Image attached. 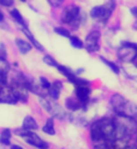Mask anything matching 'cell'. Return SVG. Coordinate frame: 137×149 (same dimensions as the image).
<instances>
[{"label":"cell","mask_w":137,"mask_h":149,"mask_svg":"<svg viewBox=\"0 0 137 149\" xmlns=\"http://www.w3.org/2000/svg\"><path fill=\"white\" fill-rule=\"evenodd\" d=\"M0 52H1V58L6 59V52H5V46L3 43H0Z\"/></svg>","instance_id":"f546056e"},{"label":"cell","mask_w":137,"mask_h":149,"mask_svg":"<svg viewBox=\"0 0 137 149\" xmlns=\"http://www.w3.org/2000/svg\"><path fill=\"white\" fill-rule=\"evenodd\" d=\"M137 54V43L129 42V41H124L120 45V48L118 51V58L124 63H129L132 61L134 58Z\"/></svg>","instance_id":"277c9868"},{"label":"cell","mask_w":137,"mask_h":149,"mask_svg":"<svg viewBox=\"0 0 137 149\" xmlns=\"http://www.w3.org/2000/svg\"><path fill=\"white\" fill-rule=\"evenodd\" d=\"M81 15V10L79 7L76 5H69L64 8L63 15H61V22L66 23V24H71L74 21H76Z\"/></svg>","instance_id":"ba28073f"},{"label":"cell","mask_w":137,"mask_h":149,"mask_svg":"<svg viewBox=\"0 0 137 149\" xmlns=\"http://www.w3.org/2000/svg\"><path fill=\"white\" fill-rule=\"evenodd\" d=\"M48 3L54 7H58L64 3V0H48Z\"/></svg>","instance_id":"f1b7e54d"},{"label":"cell","mask_w":137,"mask_h":149,"mask_svg":"<svg viewBox=\"0 0 137 149\" xmlns=\"http://www.w3.org/2000/svg\"><path fill=\"white\" fill-rule=\"evenodd\" d=\"M10 15H11V17L13 18V19H15L18 24H21L22 26H26V24H25V22H24L23 16L21 15V12L18 11L17 8H13V10H11V11H10Z\"/></svg>","instance_id":"ffe728a7"},{"label":"cell","mask_w":137,"mask_h":149,"mask_svg":"<svg viewBox=\"0 0 137 149\" xmlns=\"http://www.w3.org/2000/svg\"><path fill=\"white\" fill-rule=\"evenodd\" d=\"M10 72V64L5 58L0 57V76H7Z\"/></svg>","instance_id":"d6986e66"},{"label":"cell","mask_w":137,"mask_h":149,"mask_svg":"<svg viewBox=\"0 0 137 149\" xmlns=\"http://www.w3.org/2000/svg\"><path fill=\"white\" fill-rule=\"evenodd\" d=\"M10 139H11V131L8 129H4L0 135V143L4 146H8L10 144Z\"/></svg>","instance_id":"44dd1931"},{"label":"cell","mask_w":137,"mask_h":149,"mask_svg":"<svg viewBox=\"0 0 137 149\" xmlns=\"http://www.w3.org/2000/svg\"><path fill=\"white\" fill-rule=\"evenodd\" d=\"M16 46L18 47V49H19V52L22 54L29 53L31 51V47H33L29 41H25L23 39H16Z\"/></svg>","instance_id":"5bb4252c"},{"label":"cell","mask_w":137,"mask_h":149,"mask_svg":"<svg viewBox=\"0 0 137 149\" xmlns=\"http://www.w3.org/2000/svg\"><path fill=\"white\" fill-rule=\"evenodd\" d=\"M76 99L82 104V106H86L89 101L90 89L89 86H76Z\"/></svg>","instance_id":"8fae6325"},{"label":"cell","mask_w":137,"mask_h":149,"mask_svg":"<svg viewBox=\"0 0 137 149\" xmlns=\"http://www.w3.org/2000/svg\"><path fill=\"white\" fill-rule=\"evenodd\" d=\"M54 31H56L58 35L60 36H64V37H70V31L66 30L65 28H61V26H57V28H54Z\"/></svg>","instance_id":"d4e9b609"},{"label":"cell","mask_w":137,"mask_h":149,"mask_svg":"<svg viewBox=\"0 0 137 149\" xmlns=\"http://www.w3.org/2000/svg\"><path fill=\"white\" fill-rule=\"evenodd\" d=\"M136 141H137V138H136Z\"/></svg>","instance_id":"74e56055"},{"label":"cell","mask_w":137,"mask_h":149,"mask_svg":"<svg viewBox=\"0 0 137 149\" xmlns=\"http://www.w3.org/2000/svg\"><path fill=\"white\" fill-rule=\"evenodd\" d=\"M134 28H135V29H136V30H137V22H136V23H135V25H134Z\"/></svg>","instance_id":"d590c367"},{"label":"cell","mask_w":137,"mask_h":149,"mask_svg":"<svg viewBox=\"0 0 137 149\" xmlns=\"http://www.w3.org/2000/svg\"><path fill=\"white\" fill-rule=\"evenodd\" d=\"M70 42H71V45L74 46L75 48H77V49L83 48V46H84L83 41H82L79 37H77V36H70Z\"/></svg>","instance_id":"603a6c76"},{"label":"cell","mask_w":137,"mask_h":149,"mask_svg":"<svg viewBox=\"0 0 137 149\" xmlns=\"http://www.w3.org/2000/svg\"><path fill=\"white\" fill-rule=\"evenodd\" d=\"M43 63H45V64H47V65H49V66H54V68H57V66H58L57 60L54 59L52 55H45V57H43Z\"/></svg>","instance_id":"cb8c5ba5"},{"label":"cell","mask_w":137,"mask_h":149,"mask_svg":"<svg viewBox=\"0 0 137 149\" xmlns=\"http://www.w3.org/2000/svg\"><path fill=\"white\" fill-rule=\"evenodd\" d=\"M131 15H134L136 18H137V7H131Z\"/></svg>","instance_id":"4dcf8cb0"},{"label":"cell","mask_w":137,"mask_h":149,"mask_svg":"<svg viewBox=\"0 0 137 149\" xmlns=\"http://www.w3.org/2000/svg\"><path fill=\"white\" fill-rule=\"evenodd\" d=\"M115 126L111 118H102L94 122L90 126V137L94 142H109L114 138Z\"/></svg>","instance_id":"6da1fadb"},{"label":"cell","mask_w":137,"mask_h":149,"mask_svg":"<svg viewBox=\"0 0 137 149\" xmlns=\"http://www.w3.org/2000/svg\"><path fill=\"white\" fill-rule=\"evenodd\" d=\"M42 131L47 135H56V129H54V120L53 118H48L47 122L45 123L43 127H42Z\"/></svg>","instance_id":"ac0fdd59"},{"label":"cell","mask_w":137,"mask_h":149,"mask_svg":"<svg viewBox=\"0 0 137 149\" xmlns=\"http://www.w3.org/2000/svg\"><path fill=\"white\" fill-rule=\"evenodd\" d=\"M113 12V6L111 5H105V6H95L90 10V16L95 18V19H101L106 22L109 16Z\"/></svg>","instance_id":"8992f818"},{"label":"cell","mask_w":137,"mask_h":149,"mask_svg":"<svg viewBox=\"0 0 137 149\" xmlns=\"http://www.w3.org/2000/svg\"><path fill=\"white\" fill-rule=\"evenodd\" d=\"M17 102H18V100H17L11 87L3 86L1 88H0V104L15 105V104H17Z\"/></svg>","instance_id":"9c48e42d"},{"label":"cell","mask_w":137,"mask_h":149,"mask_svg":"<svg viewBox=\"0 0 137 149\" xmlns=\"http://www.w3.org/2000/svg\"><path fill=\"white\" fill-rule=\"evenodd\" d=\"M11 149H23L21 146H17V144H13V146H11Z\"/></svg>","instance_id":"d6a6232c"},{"label":"cell","mask_w":137,"mask_h":149,"mask_svg":"<svg viewBox=\"0 0 137 149\" xmlns=\"http://www.w3.org/2000/svg\"><path fill=\"white\" fill-rule=\"evenodd\" d=\"M94 149H112L108 142H97L94 146Z\"/></svg>","instance_id":"4316f807"},{"label":"cell","mask_w":137,"mask_h":149,"mask_svg":"<svg viewBox=\"0 0 137 149\" xmlns=\"http://www.w3.org/2000/svg\"><path fill=\"white\" fill-rule=\"evenodd\" d=\"M22 127L25 129V130H29V131H34V130H36L39 127L38 125V122L30 116H26L23 120V124H22Z\"/></svg>","instance_id":"9a60e30c"},{"label":"cell","mask_w":137,"mask_h":149,"mask_svg":"<svg viewBox=\"0 0 137 149\" xmlns=\"http://www.w3.org/2000/svg\"><path fill=\"white\" fill-rule=\"evenodd\" d=\"M125 149H137V146H134V144H127Z\"/></svg>","instance_id":"1f68e13d"},{"label":"cell","mask_w":137,"mask_h":149,"mask_svg":"<svg viewBox=\"0 0 137 149\" xmlns=\"http://www.w3.org/2000/svg\"><path fill=\"white\" fill-rule=\"evenodd\" d=\"M24 141L26 143H29L30 146L35 147V148H38V149H48V143L43 141V139H41L36 134H34L33 131H30L28 135H26L24 137Z\"/></svg>","instance_id":"30bf717a"},{"label":"cell","mask_w":137,"mask_h":149,"mask_svg":"<svg viewBox=\"0 0 137 149\" xmlns=\"http://www.w3.org/2000/svg\"><path fill=\"white\" fill-rule=\"evenodd\" d=\"M100 59H101V61H102V63H105V64L107 65V66H108L109 69H111V70H112L114 73H117V74H118V73L120 72L119 66H118L117 64H114L113 61H109L108 59H106V58H104V57H100Z\"/></svg>","instance_id":"7402d4cb"},{"label":"cell","mask_w":137,"mask_h":149,"mask_svg":"<svg viewBox=\"0 0 137 149\" xmlns=\"http://www.w3.org/2000/svg\"><path fill=\"white\" fill-rule=\"evenodd\" d=\"M113 122L115 126L114 138H119V137L130 138V136L137 131V123L135 118L117 114V117L113 118Z\"/></svg>","instance_id":"7a4b0ae2"},{"label":"cell","mask_w":137,"mask_h":149,"mask_svg":"<svg viewBox=\"0 0 137 149\" xmlns=\"http://www.w3.org/2000/svg\"><path fill=\"white\" fill-rule=\"evenodd\" d=\"M65 106H66V108H67V109L76 112V111H78V109L82 107V104H81V102H79L77 99H74V97H67V99L65 100Z\"/></svg>","instance_id":"e0dca14e"},{"label":"cell","mask_w":137,"mask_h":149,"mask_svg":"<svg viewBox=\"0 0 137 149\" xmlns=\"http://www.w3.org/2000/svg\"><path fill=\"white\" fill-rule=\"evenodd\" d=\"M111 105L113 107V111L115 112V114L131 117V118H135L137 116L136 104L126 100L124 96H122L119 94H114L111 97Z\"/></svg>","instance_id":"3957f363"},{"label":"cell","mask_w":137,"mask_h":149,"mask_svg":"<svg viewBox=\"0 0 137 149\" xmlns=\"http://www.w3.org/2000/svg\"><path fill=\"white\" fill-rule=\"evenodd\" d=\"M21 1H25V0H21Z\"/></svg>","instance_id":"8d00e7d4"},{"label":"cell","mask_w":137,"mask_h":149,"mask_svg":"<svg viewBox=\"0 0 137 149\" xmlns=\"http://www.w3.org/2000/svg\"><path fill=\"white\" fill-rule=\"evenodd\" d=\"M61 88H63V83L60 81H56V82L51 83V87L47 90L49 97L52 100H58L60 96V93H61Z\"/></svg>","instance_id":"7c38bea8"},{"label":"cell","mask_w":137,"mask_h":149,"mask_svg":"<svg viewBox=\"0 0 137 149\" xmlns=\"http://www.w3.org/2000/svg\"><path fill=\"white\" fill-rule=\"evenodd\" d=\"M13 0H0V5H3L5 7H10L13 5Z\"/></svg>","instance_id":"83f0119b"},{"label":"cell","mask_w":137,"mask_h":149,"mask_svg":"<svg viewBox=\"0 0 137 149\" xmlns=\"http://www.w3.org/2000/svg\"><path fill=\"white\" fill-rule=\"evenodd\" d=\"M100 37H101V34L97 30H94L90 34H88V36L86 37V43H84V47L88 52L93 53L100 49Z\"/></svg>","instance_id":"52a82bcc"},{"label":"cell","mask_w":137,"mask_h":149,"mask_svg":"<svg viewBox=\"0 0 137 149\" xmlns=\"http://www.w3.org/2000/svg\"><path fill=\"white\" fill-rule=\"evenodd\" d=\"M132 63H134V65H135V66L137 68V54H136V57L134 58V60H132Z\"/></svg>","instance_id":"836d02e7"},{"label":"cell","mask_w":137,"mask_h":149,"mask_svg":"<svg viewBox=\"0 0 137 149\" xmlns=\"http://www.w3.org/2000/svg\"><path fill=\"white\" fill-rule=\"evenodd\" d=\"M22 31L25 34V36H26V37H28L29 42H30L33 46H35V48H38V49H39V51H41V52L43 51L42 45H41V43H40L38 40L35 39V37H34V35H33V34L29 31V29H28V28H26V26H23V28H22Z\"/></svg>","instance_id":"2e32d148"},{"label":"cell","mask_w":137,"mask_h":149,"mask_svg":"<svg viewBox=\"0 0 137 149\" xmlns=\"http://www.w3.org/2000/svg\"><path fill=\"white\" fill-rule=\"evenodd\" d=\"M4 21V15L1 13V11H0V22H3Z\"/></svg>","instance_id":"e575fe53"},{"label":"cell","mask_w":137,"mask_h":149,"mask_svg":"<svg viewBox=\"0 0 137 149\" xmlns=\"http://www.w3.org/2000/svg\"><path fill=\"white\" fill-rule=\"evenodd\" d=\"M40 102H41V105L43 106V108L48 112V113H51L53 116V118H58V119H64L66 116L65 113V111H64V108L56 104L54 102V100H49L47 97H40Z\"/></svg>","instance_id":"5b68a950"},{"label":"cell","mask_w":137,"mask_h":149,"mask_svg":"<svg viewBox=\"0 0 137 149\" xmlns=\"http://www.w3.org/2000/svg\"><path fill=\"white\" fill-rule=\"evenodd\" d=\"M40 86L45 89V90H48L51 87V83L48 82V79L46 77H40Z\"/></svg>","instance_id":"484cf974"},{"label":"cell","mask_w":137,"mask_h":149,"mask_svg":"<svg viewBox=\"0 0 137 149\" xmlns=\"http://www.w3.org/2000/svg\"><path fill=\"white\" fill-rule=\"evenodd\" d=\"M57 69H58V71L61 73V74H64L71 83H74V81L76 79V77H77V74L72 71L70 68H67V66H64V65H59L58 64V66H57Z\"/></svg>","instance_id":"4fadbf2b"}]
</instances>
